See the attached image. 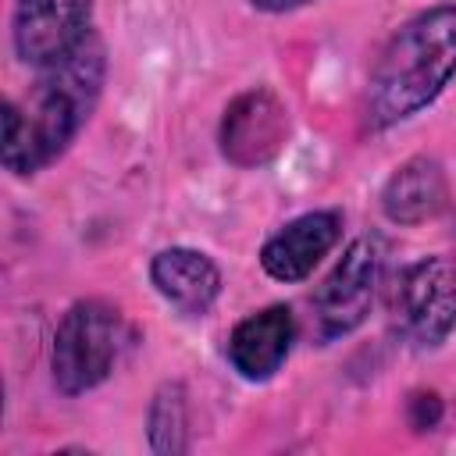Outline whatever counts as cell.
Instances as JSON below:
<instances>
[{
  "label": "cell",
  "instance_id": "obj_1",
  "mask_svg": "<svg viewBox=\"0 0 456 456\" xmlns=\"http://www.w3.org/2000/svg\"><path fill=\"white\" fill-rule=\"evenodd\" d=\"M107 82V46L93 28L71 53L36 71L25 100L4 103L0 164L32 178L68 153L86 121L93 118Z\"/></svg>",
  "mask_w": 456,
  "mask_h": 456
},
{
  "label": "cell",
  "instance_id": "obj_2",
  "mask_svg": "<svg viewBox=\"0 0 456 456\" xmlns=\"http://www.w3.org/2000/svg\"><path fill=\"white\" fill-rule=\"evenodd\" d=\"M452 82L456 4H435L406 18L381 46L363 89V128L388 132L413 121Z\"/></svg>",
  "mask_w": 456,
  "mask_h": 456
},
{
  "label": "cell",
  "instance_id": "obj_3",
  "mask_svg": "<svg viewBox=\"0 0 456 456\" xmlns=\"http://www.w3.org/2000/svg\"><path fill=\"white\" fill-rule=\"evenodd\" d=\"M128 342L125 317L107 299H75L53 331L50 342V378L61 395H86L100 388Z\"/></svg>",
  "mask_w": 456,
  "mask_h": 456
},
{
  "label": "cell",
  "instance_id": "obj_4",
  "mask_svg": "<svg viewBox=\"0 0 456 456\" xmlns=\"http://www.w3.org/2000/svg\"><path fill=\"white\" fill-rule=\"evenodd\" d=\"M388 246L381 235H356L324 281L314 292V331L321 342H338L353 335L374 310L381 278H385Z\"/></svg>",
  "mask_w": 456,
  "mask_h": 456
},
{
  "label": "cell",
  "instance_id": "obj_5",
  "mask_svg": "<svg viewBox=\"0 0 456 456\" xmlns=\"http://www.w3.org/2000/svg\"><path fill=\"white\" fill-rule=\"evenodd\" d=\"M392 324L413 349H438L456 331V256L428 253L399 271Z\"/></svg>",
  "mask_w": 456,
  "mask_h": 456
},
{
  "label": "cell",
  "instance_id": "obj_6",
  "mask_svg": "<svg viewBox=\"0 0 456 456\" xmlns=\"http://www.w3.org/2000/svg\"><path fill=\"white\" fill-rule=\"evenodd\" d=\"M292 118L285 100L271 86H249L235 93L217 121V150L239 171L267 167L289 142Z\"/></svg>",
  "mask_w": 456,
  "mask_h": 456
},
{
  "label": "cell",
  "instance_id": "obj_7",
  "mask_svg": "<svg viewBox=\"0 0 456 456\" xmlns=\"http://www.w3.org/2000/svg\"><path fill=\"white\" fill-rule=\"evenodd\" d=\"M96 0H14L11 7V46L32 71L71 53L96 25Z\"/></svg>",
  "mask_w": 456,
  "mask_h": 456
},
{
  "label": "cell",
  "instance_id": "obj_8",
  "mask_svg": "<svg viewBox=\"0 0 456 456\" xmlns=\"http://www.w3.org/2000/svg\"><path fill=\"white\" fill-rule=\"evenodd\" d=\"M342 224H346V217L335 207L303 210V214L289 217L281 228H274L264 239V246L256 253L260 271L281 285L306 281L314 274V267L338 246Z\"/></svg>",
  "mask_w": 456,
  "mask_h": 456
},
{
  "label": "cell",
  "instance_id": "obj_9",
  "mask_svg": "<svg viewBox=\"0 0 456 456\" xmlns=\"http://www.w3.org/2000/svg\"><path fill=\"white\" fill-rule=\"evenodd\" d=\"M292 342H296V317L285 303H267L253 314H246L232 335H228V346H224V356L232 363V370L242 378V381H271L289 353H292Z\"/></svg>",
  "mask_w": 456,
  "mask_h": 456
},
{
  "label": "cell",
  "instance_id": "obj_10",
  "mask_svg": "<svg viewBox=\"0 0 456 456\" xmlns=\"http://www.w3.org/2000/svg\"><path fill=\"white\" fill-rule=\"evenodd\" d=\"M150 285L182 317H207L221 299L224 274L217 260L196 246H164L150 256Z\"/></svg>",
  "mask_w": 456,
  "mask_h": 456
},
{
  "label": "cell",
  "instance_id": "obj_11",
  "mask_svg": "<svg viewBox=\"0 0 456 456\" xmlns=\"http://www.w3.org/2000/svg\"><path fill=\"white\" fill-rule=\"evenodd\" d=\"M378 207H381L385 221H392L399 228H417L424 221H435L449 207V175H445V167L428 153H417V157L403 160L385 178V185L378 192Z\"/></svg>",
  "mask_w": 456,
  "mask_h": 456
},
{
  "label": "cell",
  "instance_id": "obj_12",
  "mask_svg": "<svg viewBox=\"0 0 456 456\" xmlns=\"http://www.w3.org/2000/svg\"><path fill=\"white\" fill-rule=\"evenodd\" d=\"M146 445L157 456H185L192 449V410L185 381L167 378L153 388L146 403Z\"/></svg>",
  "mask_w": 456,
  "mask_h": 456
},
{
  "label": "cell",
  "instance_id": "obj_13",
  "mask_svg": "<svg viewBox=\"0 0 456 456\" xmlns=\"http://www.w3.org/2000/svg\"><path fill=\"white\" fill-rule=\"evenodd\" d=\"M445 420V399L435 388H413L406 395V424L413 431H435Z\"/></svg>",
  "mask_w": 456,
  "mask_h": 456
},
{
  "label": "cell",
  "instance_id": "obj_14",
  "mask_svg": "<svg viewBox=\"0 0 456 456\" xmlns=\"http://www.w3.org/2000/svg\"><path fill=\"white\" fill-rule=\"evenodd\" d=\"M253 11H260V14H289V11H303V7H310V4H317V0H246Z\"/></svg>",
  "mask_w": 456,
  "mask_h": 456
},
{
  "label": "cell",
  "instance_id": "obj_15",
  "mask_svg": "<svg viewBox=\"0 0 456 456\" xmlns=\"http://www.w3.org/2000/svg\"><path fill=\"white\" fill-rule=\"evenodd\" d=\"M452 239H456V224H452Z\"/></svg>",
  "mask_w": 456,
  "mask_h": 456
}]
</instances>
